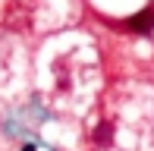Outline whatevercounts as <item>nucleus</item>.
<instances>
[{"label": "nucleus", "mask_w": 154, "mask_h": 151, "mask_svg": "<svg viewBox=\"0 0 154 151\" xmlns=\"http://www.w3.org/2000/svg\"><path fill=\"white\" fill-rule=\"evenodd\" d=\"M22 151H35V145H25V148H22Z\"/></svg>", "instance_id": "nucleus-3"}, {"label": "nucleus", "mask_w": 154, "mask_h": 151, "mask_svg": "<svg viewBox=\"0 0 154 151\" xmlns=\"http://www.w3.org/2000/svg\"><path fill=\"white\" fill-rule=\"evenodd\" d=\"M123 29H126V32H138V35L151 32V29H154V6H148V10H142L138 16H129V19L123 22Z\"/></svg>", "instance_id": "nucleus-1"}, {"label": "nucleus", "mask_w": 154, "mask_h": 151, "mask_svg": "<svg viewBox=\"0 0 154 151\" xmlns=\"http://www.w3.org/2000/svg\"><path fill=\"white\" fill-rule=\"evenodd\" d=\"M110 139H113V126H110V123H101V126H97V142L104 145V142H110Z\"/></svg>", "instance_id": "nucleus-2"}]
</instances>
